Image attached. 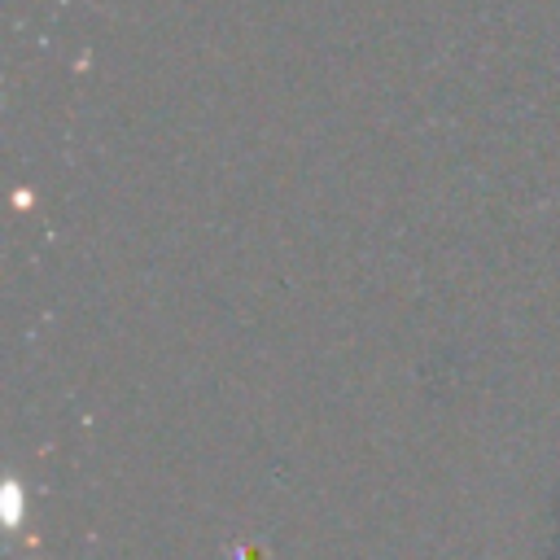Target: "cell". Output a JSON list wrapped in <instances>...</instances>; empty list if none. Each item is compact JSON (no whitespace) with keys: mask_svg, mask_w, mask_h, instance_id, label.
I'll use <instances>...</instances> for the list:
<instances>
[{"mask_svg":"<svg viewBox=\"0 0 560 560\" xmlns=\"http://www.w3.org/2000/svg\"><path fill=\"white\" fill-rule=\"evenodd\" d=\"M22 521V499H18V486L9 481L4 486V525H18Z\"/></svg>","mask_w":560,"mask_h":560,"instance_id":"6da1fadb","label":"cell"}]
</instances>
